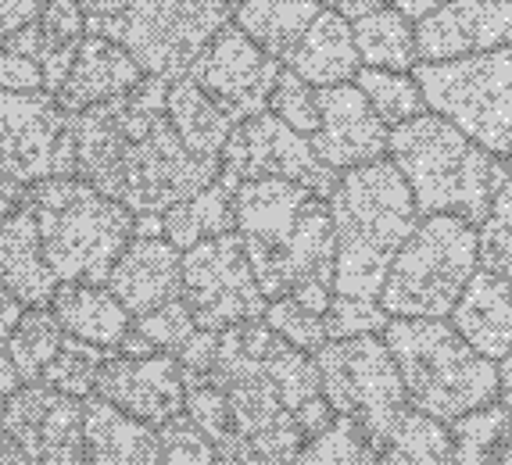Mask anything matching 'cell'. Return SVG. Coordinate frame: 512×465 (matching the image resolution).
<instances>
[{
    "instance_id": "obj_1",
    "label": "cell",
    "mask_w": 512,
    "mask_h": 465,
    "mask_svg": "<svg viewBox=\"0 0 512 465\" xmlns=\"http://www.w3.org/2000/svg\"><path fill=\"white\" fill-rule=\"evenodd\" d=\"M169 86L147 76L137 90L72 115L76 179L133 215H165L219 183V161L197 158L169 119Z\"/></svg>"
},
{
    "instance_id": "obj_2",
    "label": "cell",
    "mask_w": 512,
    "mask_h": 465,
    "mask_svg": "<svg viewBox=\"0 0 512 465\" xmlns=\"http://www.w3.org/2000/svg\"><path fill=\"white\" fill-rule=\"evenodd\" d=\"M330 215L337 233L333 294L380 301L391 262L423 219L412 186L391 158L341 172V183L330 197Z\"/></svg>"
},
{
    "instance_id": "obj_3",
    "label": "cell",
    "mask_w": 512,
    "mask_h": 465,
    "mask_svg": "<svg viewBox=\"0 0 512 465\" xmlns=\"http://www.w3.org/2000/svg\"><path fill=\"white\" fill-rule=\"evenodd\" d=\"M405 183L412 186L416 208L430 215H459L484 226L498 190L509 179L512 165L470 140L448 119L427 111L405 126L391 129V154Z\"/></svg>"
},
{
    "instance_id": "obj_4",
    "label": "cell",
    "mask_w": 512,
    "mask_h": 465,
    "mask_svg": "<svg viewBox=\"0 0 512 465\" xmlns=\"http://www.w3.org/2000/svg\"><path fill=\"white\" fill-rule=\"evenodd\" d=\"M409 405L452 426L462 415L495 405L502 394L498 362L473 351L448 319H391L384 333Z\"/></svg>"
},
{
    "instance_id": "obj_5",
    "label": "cell",
    "mask_w": 512,
    "mask_h": 465,
    "mask_svg": "<svg viewBox=\"0 0 512 465\" xmlns=\"http://www.w3.org/2000/svg\"><path fill=\"white\" fill-rule=\"evenodd\" d=\"M86 33L119 43L144 76L180 83L233 22L226 0H79Z\"/></svg>"
},
{
    "instance_id": "obj_6",
    "label": "cell",
    "mask_w": 512,
    "mask_h": 465,
    "mask_svg": "<svg viewBox=\"0 0 512 465\" xmlns=\"http://www.w3.org/2000/svg\"><path fill=\"white\" fill-rule=\"evenodd\" d=\"M26 204L36 215L43 258L58 283L108 287L111 269L133 244L137 215L83 179H43L29 186Z\"/></svg>"
},
{
    "instance_id": "obj_7",
    "label": "cell",
    "mask_w": 512,
    "mask_h": 465,
    "mask_svg": "<svg viewBox=\"0 0 512 465\" xmlns=\"http://www.w3.org/2000/svg\"><path fill=\"white\" fill-rule=\"evenodd\" d=\"M477 272L480 229L459 215H430L391 262L380 305L391 319H452Z\"/></svg>"
},
{
    "instance_id": "obj_8",
    "label": "cell",
    "mask_w": 512,
    "mask_h": 465,
    "mask_svg": "<svg viewBox=\"0 0 512 465\" xmlns=\"http://www.w3.org/2000/svg\"><path fill=\"white\" fill-rule=\"evenodd\" d=\"M427 111L512 165V47L412 68Z\"/></svg>"
},
{
    "instance_id": "obj_9",
    "label": "cell",
    "mask_w": 512,
    "mask_h": 465,
    "mask_svg": "<svg viewBox=\"0 0 512 465\" xmlns=\"http://www.w3.org/2000/svg\"><path fill=\"white\" fill-rule=\"evenodd\" d=\"M316 369L323 398L330 401L333 412L359 423L362 433L373 440V448L380 451L398 415L409 408L402 372L387 340H330L316 355Z\"/></svg>"
},
{
    "instance_id": "obj_10",
    "label": "cell",
    "mask_w": 512,
    "mask_h": 465,
    "mask_svg": "<svg viewBox=\"0 0 512 465\" xmlns=\"http://www.w3.org/2000/svg\"><path fill=\"white\" fill-rule=\"evenodd\" d=\"M0 179L36 186L43 179H76L72 115L47 90H0Z\"/></svg>"
},
{
    "instance_id": "obj_11",
    "label": "cell",
    "mask_w": 512,
    "mask_h": 465,
    "mask_svg": "<svg viewBox=\"0 0 512 465\" xmlns=\"http://www.w3.org/2000/svg\"><path fill=\"white\" fill-rule=\"evenodd\" d=\"M183 301L194 312L197 330L226 333L244 322H262L269 297L251 269L248 244L226 233L183 254Z\"/></svg>"
},
{
    "instance_id": "obj_12",
    "label": "cell",
    "mask_w": 512,
    "mask_h": 465,
    "mask_svg": "<svg viewBox=\"0 0 512 465\" xmlns=\"http://www.w3.org/2000/svg\"><path fill=\"white\" fill-rule=\"evenodd\" d=\"M222 183L237 194L244 183L258 179H291V183L308 186L316 197L330 201L341 172L326 169L312 151V140L283 126L273 111L255 115L233 129L230 144L222 151Z\"/></svg>"
},
{
    "instance_id": "obj_13",
    "label": "cell",
    "mask_w": 512,
    "mask_h": 465,
    "mask_svg": "<svg viewBox=\"0 0 512 465\" xmlns=\"http://www.w3.org/2000/svg\"><path fill=\"white\" fill-rule=\"evenodd\" d=\"M0 433L29 465H86L83 401L43 383H29L0 401Z\"/></svg>"
},
{
    "instance_id": "obj_14",
    "label": "cell",
    "mask_w": 512,
    "mask_h": 465,
    "mask_svg": "<svg viewBox=\"0 0 512 465\" xmlns=\"http://www.w3.org/2000/svg\"><path fill=\"white\" fill-rule=\"evenodd\" d=\"M280 76V61L273 54H265L255 40H248V33H240L237 22L222 29L205 47V54L197 58V65L190 68V79L237 126L269 111V97H273Z\"/></svg>"
},
{
    "instance_id": "obj_15",
    "label": "cell",
    "mask_w": 512,
    "mask_h": 465,
    "mask_svg": "<svg viewBox=\"0 0 512 465\" xmlns=\"http://www.w3.org/2000/svg\"><path fill=\"white\" fill-rule=\"evenodd\" d=\"M323 126L312 136V151L333 172H351L362 165L387 161L391 154V126L373 111L366 93L355 83L323 86L319 90Z\"/></svg>"
},
{
    "instance_id": "obj_16",
    "label": "cell",
    "mask_w": 512,
    "mask_h": 465,
    "mask_svg": "<svg viewBox=\"0 0 512 465\" xmlns=\"http://www.w3.org/2000/svg\"><path fill=\"white\" fill-rule=\"evenodd\" d=\"M97 398L115 405L119 412L133 415L140 423L162 430L169 419L183 415L187 408V376L176 355H151V358H126L111 355L97 380Z\"/></svg>"
},
{
    "instance_id": "obj_17",
    "label": "cell",
    "mask_w": 512,
    "mask_h": 465,
    "mask_svg": "<svg viewBox=\"0 0 512 465\" xmlns=\"http://www.w3.org/2000/svg\"><path fill=\"white\" fill-rule=\"evenodd\" d=\"M512 47V0H448L416 22L419 61H455Z\"/></svg>"
},
{
    "instance_id": "obj_18",
    "label": "cell",
    "mask_w": 512,
    "mask_h": 465,
    "mask_svg": "<svg viewBox=\"0 0 512 465\" xmlns=\"http://www.w3.org/2000/svg\"><path fill=\"white\" fill-rule=\"evenodd\" d=\"M108 290L133 319L158 312L183 297V251L165 237H133L111 269Z\"/></svg>"
},
{
    "instance_id": "obj_19",
    "label": "cell",
    "mask_w": 512,
    "mask_h": 465,
    "mask_svg": "<svg viewBox=\"0 0 512 465\" xmlns=\"http://www.w3.org/2000/svg\"><path fill=\"white\" fill-rule=\"evenodd\" d=\"M312 197L316 194L308 186L291 179H258L240 186L233 194V212H237V233L248 244L251 258L287 251Z\"/></svg>"
},
{
    "instance_id": "obj_20",
    "label": "cell",
    "mask_w": 512,
    "mask_h": 465,
    "mask_svg": "<svg viewBox=\"0 0 512 465\" xmlns=\"http://www.w3.org/2000/svg\"><path fill=\"white\" fill-rule=\"evenodd\" d=\"M86 36L90 33H86V15L79 0H51L43 15L11 36L4 47L33 61L43 72V90L58 97L61 86L69 83V72Z\"/></svg>"
},
{
    "instance_id": "obj_21",
    "label": "cell",
    "mask_w": 512,
    "mask_h": 465,
    "mask_svg": "<svg viewBox=\"0 0 512 465\" xmlns=\"http://www.w3.org/2000/svg\"><path fill=\"white\" fill-rule=\"evenodd\" d=\"M140 83H144V68L129 58L119 43L104 40V36H86L69 72V83L58 93V104L65 115H83L97 104L137 90Z\"/></svg>"
},
{
    "instance_id": "obj_22",
    "label": "cell",
    "mask_w": 512,
    "mask_h": 465,
    "mask_svg": "<svg viewBox=\"0 0 512 465\" xmlns=\"http://www.w3.org/2000/svg\"><path fill=\"white\" fill-rule=\"evenodd\" d=\"M58 287V276L43 258L36 215L26 204L22 212L0 222V290H8L26 308H51Z\"/></svg>"
},
{
    "instance_id": "obj_23",
    "label": "cell",
    "mask_w": 512,
    "mask_h": 465,
    "mask_svg": "<svg viewBox=\"0 0 512 465\" xmlns=\"http://www.w3.org/2000/svg\"><path fill=\"white\" fill-rule=\"evenodd\" d=\"M448 322L473 351L491 362H505L512 355V279L480 269Z\"/></svg>"
},
{
    "instance_id": "obj_24",
    "label": "cell",
    "mask_w": 512,
    "mask_h": 465,
    "mask_svg": "<svg viewBox=\"0 0 512 465\" xmlns=\"http://www.w3.org/2000/svg\"><path fill=\"white\" fill-rule=\"evenodd\" d=\"M287 68H291L294 76L305 79L308 86H316V90L355 83V76L362 72V54H359V43H355V22L323 8L316 22H312V29L305 33V40L291 51Z\"/></svg>"
},
{
    "instance_id": "obj_25",
    "label": "cell",
    "mask_w": 512,
    "mask_h": 465,
    "mask_svg": "<svg viewBox=\"0 0 512 465\" xmlns=\"http://www.w3.org/2000/svg\"><path fill=\"white\" fill-rule=\"evenodd\" d=\"M86 465H162V433L104 398H86Z\"/></svg>"
},
{
    "instance_id": "obj_26",
    "label": "cell",
    "mask_w": 512,
    "mask_h": 465,
    "mask_svg": "<svg viewBox=\"0 0 512 465\" xmlns=\"http://www.w3.org/2000/svg\"><path fill=\"white\" fill-rule=\"evenodd\" d=\"M61 330L86 344L119 351L122 340L133 330V315L119 305V297L108 287H86V283H61L51 301Z\"/></svg>"
},
{
    "instance_id": "obj_27",
    "label": "cell",
    "mask_w": 512,
    "mask_h": 465,
    "mask_svg": "<svg viewBox=\"0 0 512 465\" xmlns=\"http://www.w3.org/2000/svg\"><path fill=\"white\" fill-rule=\"evenodd\" d=\"M319 11H323V0H240L237 11H233V22L265 54H273L276 61H287L294 47L305 40Z\"/></svg>"
},
{
    "instance_id": "obj_28",
    "label": "cell",
    "mask_w": 512,
    "mask_h": 465,
    "mask_svg": "<svg viewBox=\"0 0 512 465\" xmlns=\"http://www.w3.org/2000/svg\"><path fill=\"white\" fill-rule=\"evenodd\" d=\"M169 119L176 126V133L183 136V144L205 161H219L222 151L230 144L237 122L208 97L194 79H180L169 86Z\"/></svg>"
},
{
    "instance_id": "obj_29",
    "label": "cell",
    "mask_w": 512,
    "mask_h": 465,
    "mask_svg": "<svg viewBox=\"0 0 512 465\" xmlns=\"http://www.w3.org/2000/svg\"><path fill=\"white\" fill-rule=\"evenodd\" d=\"M165 222V240L172 247H180L183 254L194 251L197 244L226 233H237V212H233V190L226 183H212L205 194L190 197V201L176 204L172 212L162 215Z\"/></svg>"
},
{
    "instance_id": "obj_30",
    "label": "cell",
    "mask_w": 512,
    "mask_h": 465,
    "mask_svg": "<svg viewBox=\"0 0 512 465\" xmlns=\"http://www.w3.org/2000/svg\"><path fill=\"white\" fill-rule=\"evenodd\" d=\"M380 465H455L452 426L409 405L380 444Z\"/></svg>"
},
{
    "instance_id": "obj_31",
    "label": "cell",
    "mask_w": 512,
    "mask_h": 465,
    "mask_svg": "<svg viewBox=\"0 0 512 465\" xmlns=\"http://www.w3.org/2000/svg\"><path fill=\"white\" fill-rule=\"evenodd\" d=\"M362 68H387V72H412L419 65L416 26L391 4L355 22Z\"/></svg>"
},
{
    "instance_id": "obj_32",
    "label": "cell",
    "mask_w": 512,
    "mask_h": 465,
    "mask_svg": "<svg viewBox=\"0 0 512 465\" xmlns=\"http://www.w3.org/2000/svg\"><path fill=\"white\" fill-rule=\"evenodd\" d=\"M452 440L455 465H495L512 440V408L495 401V405L462 415L452 423Z\"/></svg>"
},
{
    "instance_id": "obj_33",
    "label": "cell",
    "mask_w": 512,
    "mask_h": 465,
    "mask_svg": "<svg viewBox=\"0 0 512 465\" xmlns=\"http://www.w3.org/2000/svg\"><path fill=\"white\" fill-rule=\"evenodd\" d=\"M355 86L366 93V101L391 129L427 115V97L419 90L412 72H387V68H362Z\"/></svg>"
},
{
    "instance_id": "obj_34",
    "label": "cell",
    "mask_w": 512,
    "mask_h": 465,
    "mask_svg": "<svg viewBox=\"0 0 512 465\" xmlns=\"http://www.w3.org/2000/svg\"><path fill=\"white\" fill-rule=\"evenodd\" d=\"M65 337H69V333L61 330L58 315H54L51 308H29L22 326H18V333L11 337V347H8L11 362H15V369L22 372L26 387L29 383H43V372H47V365L58 358Z\"/></svg>"
},
{
    "instance_id": "obj_35",
    "label": "cell",
    "mask_w": 512,
    "mask_h": 465,
    "mask_svg": "<svg viewBox=\"0 0 512 465\" xmlns=\"http://www.w3.org/2000/svg\"><path fill=\"white\" fill-rule=\"evenodd\" d=\"M111 355H115V351H108V347L65 337L58 358L43 372V387H51V390H58V394H69V398H79V401L94 398L101 369L111 362Z\"/></svg>"
},
{
    "instance_id": "obj_36",
    "label": "cell",
    "mask_w": 512,
    "mask_h": 465,
    "mask_svg": "<svg viewBox=\"0 0 512 465\" xmlns=\"http://www.w3.org/2000/svg\"><path fill=\"white\" fill-rule=\"evenodd\" d=\"M294 465H380V451L373 448V440L362 433L359 423L337 415V423L323 437H312L298 451Z\"/></svg>"
},
{
    "instance_id": "obj_37",
    "label": "cell",
    "mask_w": 512,
    "mask_h": 465,
    "mask_svg": "<svg viewBox=\"0 0 512 465\" xmlns=\"http://www.w3.org/2000/svg\"><path fill=\"white\" fill-rule=\"evenodd\" d=\"M265 326L276 333L280 340H287L291 347L305 351V355L316 358L326 344H330V333H326V315L312 312L294 297H280V301H269L265 308Z\"/></svg>"
},
{
    "instance_id": "obj_38",
    "label": "cell",
    "mask_w": 512,
    "mask_h": 465,
    "mask_svg": "<svg viewBox=\"0 0 512 465\" xmlns=\"http://www.w3.org/2000/svg\"><path fill=\"white\" fill-rule=\"evenodd\" d=\"M269 111H273L283 126H291L294 133L308 136V140L319 133V126H323L319 90L316 86H308L301 76H294L291 68H283L280 83H276L273 97H269Z\"/></svg>"
},
{
    "instance_id": "obj_39",
    "label": "cell",
    "mask_w": 512,
    "mask_h": 465,
    "mask_svg": "<svg viewBox=\"0 0 512 465\" xmlns=\"http://www.w3.org/2000/svg\"><path fill=\"white\" fill-rule=\"evenodd\" d=\"M391 326V315L380 301L369 297H344L333 294V305L326 308V333L330 340H359V337H384Z\"/></svg>"
},
{
    "instance_id": "obj_40",
    "label": "cell",
    "mask_w": 512,
    "mask_h": 465,
    "mask_svg": "<svg viewBox=\"0 0 512 465\" xmlns=\"http://www.w3.org/2000/svg\"><path fill=\"white\" fill-rule=\"evenodd\" d=\"M480 269L512 279V172L491 204V215L480 226Z\"/></svg>"
},
{
    "instance_id": "obj_41",
    "label": "cell",
    "mask_w": 512,
    "mask_h": 465,
    "mask_svg": "<svg viewBox=\"0 0 512 465\" xmlns=\"http://www.w3.org/2000/svg\"><path fill=\"white\" fill-rule=\"evenodd\" d=\"M183 415L201 433H208L215 444L230 433V398L222 387H215L212 376H187V408H183Z\"/></svg>"
},
{
    "instance_id": "obj_42",
    "label": "cell",
    "mask_w": 512,
    "mask_h": 465,
    "mask_svg": "<svg viewBox=\"0 0 512 465\" xmlns=\"http://www.w3.org/2000/svg\"><path fill=\"white\" fill-rule=\"evenodd\" d=\"M162 465H219V448L187 415H176L162 426Z\"/></svg>"
},
{
    "instance_id": "obj_43",
    "label": "cell",
    "mask_w": 512,
    "mask_h": 465,
    "mask_svg": "<svg viewBox=\"0 0 512 465\" xmlns=\"http://www.w3.org/2000/svg\"><path fill=\"white\" fill-rule=\"evenodd\" d=\"M133 330L144 333L162 355H176L183 344L197 333V319L187 308V301H172V305L158 308V312L144 315V319H133Z\"/></svg>"
},
{
    "instance_id": "obj_44",
    "label": "cell",
    "mask_w": 512,
    "mask_h": 465,
    "mask_svg": "<svg viewBox=\"0 0 512 465\" xmlns=\"http://www.w3.org/2000/svg\"><path fill=\"white\" fill-rule=\"evenodd\" d=\"M219 337L222 333L197 330L194 337L176 351V362L183 365V376H212L215 362H219Z\"/></svg>"
},
{
    "instance_id": "obj_45",
    "label": "cell",
    "mask_w": 512,
    "mask_h": 465,
    "mask_svg": "<svg viewBox=\"0 0 512 465\" xmlns=\"http://www.w3.org/2000/svg\"><path fill=\"white\" fill-rule=\"evenodd\" d=\"M0 90L11 93H36L43 90V72L22 54L0 47Z\"/></svg>"
},
{
    "instance_id": "obj_46",
    "label": "cell",
    "mask_w": 512,
    "mask_h": 465,
    "mask_svg": "<svg viewBox=\"0 0 512 465\" xmlns=\"http://www.w3.org/2000/svg\"><path fill=\"white\" fill-rule=\"evenodd\" d=\"M47 4L51 0H0V47L15 33H22L29 22H36Z\"/></svg>"
},
{
    "instance_id": "obj_47",
    "label": "cell",
    "mask_w": 512,
    "mask_h": 465,
    "mask_svg": "<svg viewBox=\"0 0 512 465\" xmlns=\"http://www.w3.org/2000/svg\"><path fill=\"white\" fill-rule=\"evenodd\" d=\"M294 419H298L301 433H305V444H308L312 437H323V433L337 423V412H333L330 401L319 394V398H312L305 408H298V412H294Z\"/></svg>"
},
{
    "instance_id": "obj_48",
    "label": "cell",
    "mask_w": 512,
    "mask_h": 465,
    "mask_svg": "<svg viewBox=\"0 0 512 465\" xmlns=\"http://www.w3.org/2000/svg\"><path fill=\"white\" fill-rule=\"evenodd\" d=\"M29 308L18 301V297H11L8 290H0V351H8L11 347V337L18 333V326H22V319H26Z\"/></svg>"
},
{
    "instance_id": "obj_49",
    "label": "cell",
    "mask_w": 512,
    "mask_h": 465,
    "mask_svg": "<svg viewBox=\"0 0 512 465\" xmlns=\"http://www.w3.org/2000/svg\"><path fill=\"white\" fill-rule=\"evenodd\" d=\"M29 201V186L15 183V179H0V222L11 219L15 212H22Z\"/></svg>"
},
{
    "instance_id": "obj_50",
    "label": "cell",
    "mask_w": 512,
    "mask_h": 465,
    "mask_svg": "<svg viewBox=\"0 0 512 465\" xmlns=\"http://www.w3.org/2000/svg\"><path fill=\"white\" fill-rule=\"evenodd\" d=\"M323 8L337 11V15H344L348 22H359V18L387 8V0H323Z\"/></svg>"
},
{
    "instance_id": "obj_51",
    "label": "cell",
    "mask_w": 512,
    "mask_h": 465,
    "mask_svg": "<svg viewBox=\"0 0 512 465\" xmlns=\"http://www.w3.org/2000/svg\"><path fill=\"white\" fill-rule=\"evenodd\" d=\"M26 387V380H22V372L15 369V362H11L8 351H0V401L15 398L18 390Z\"/></svg>"
},
{
    "instance_id": "obj_52",
    "label": "cell",
    "mask_w": 512,
    "mask_h": 465,
    "mask_svg": "<svg viewBox=\"0 0 512 465\" xmlns=\"http://www.w3.org/2000/svg\"><path fill=\"white\" fill-rule=\"evenodd\" d=\"M394 11H402L405 18H416V22H423L427 15H434L441 4H448V0H387Z\"/></svg>"
},
{
    "instance_id": "obj_53",
    "label": "cell",
    "mask_w": 512,
    "mask_h": 465,
    "mask_svg": "<svg viewBox=\"0 0 512 465\" xmlns=\"http://www.w3.org/2000/svg\"><path fill=\"white\" fill-rule=\"evenodd\" d=\"M119 355H126V358H151V355H158V347H154L151 340L144 337V333L129 330V337L122 340V347H119Z\"/></svg>"
},
{
    "instance_id": "obj_54",
    "label": "cell",
    "mask_w": 512,
    "mask_h": 465,
    "mask_svg": "<svg viewBox=\"0 0 512 465\" xmlns=\"http://www.w3.org/2000/svg\"><path fill=\"white\" fill-rule=\"evenodd\" d=\"M133 237H165V222H162V215H137Z\"/></svg>"
},
{
    "instance_id": "obj_55",
    "label": "cell",
    "mask_w": 512,
    "mask_h": 465,
    "mask_svg": "<svg viewBox=\"0 0 512 465\" xmlns=\"http://www.w3.org/2000/svg\"><path fill=\"white\" fill-rule=\"evenodd\" d=\"M0 465H29L26 458H22V451H18L4 433H0Z\"/></svg>"
},
{
    "instance_id": "obj_56",
    "label": "cell",
    "mask_w": 512,
    "mask_h": 465,
    "mask_svg": "<svg viewBox=\"0 0 512 465\" xmlns=\"http://www.w3.org/2000/svg\"><path fill=\"white\" fill-rule=\"evenodd\" d=\"M498 369H502V394H498V401L512 408V355L505 358V362L498 365Z\"/></svg>"
},
{
    "instance_id": "obj_57",
    "label": "cell",
    "mask_w": 512,
    "mask_h": 465,
    "mask_svg": "<svg viewBox=\"0 0 512 465\" xmlns=\"http://www.w3.org/2000/svg\"><path fill=\"white\" fill-rule=\"evenodd\" d=\"M495 465H512V440H509V448L502 451V455H498V462Z\"/></svg>"
},
{
    "instance_id": "obj_58",
    "label": "cell",
    "mask_w": 512,
    "mask_h": 465,
    "mask_svg": "<svg viewBox=\"0 0 512 465\" xmlns=\"http://www.w3.org/2000/svg\"><path fill=\"white\" fill-rule=\"evenodd\" d=\"M226 4H230V8H233V11H237V4H240V0H226Z\"/></svg>"
}]
</instances>
